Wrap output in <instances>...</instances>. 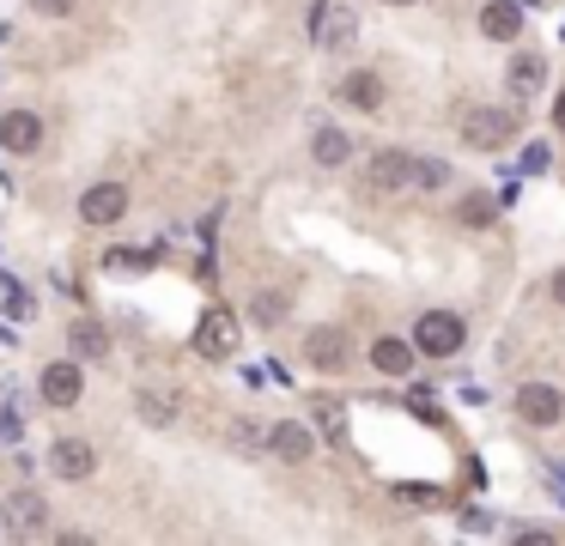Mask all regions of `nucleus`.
<instances>
[{"label":"nucleus","instance_id":"f257e3e1","mask_svg":"<svg viewBox=\"0 0 565 546\" xmlns=\"http://www.w3.org/2000/svg\"><path fill=\"white\" fill-rule=\"evenodd\" d=\"M462 140H468L474 152H499V146H511V140H517V110H493V104L468 110V122H462Z\"/></svg>","mask_w":565,"mask_h":546},{"label":"nucleus","instance_id":"f03ea898","mask_svg":"<svg viewBox=\"0 0 565 546\" xmlns=\"http://www.w3.org/2000/svg\"><path fill=\"white\" fill-rule=\"evenodd\" d=\"M353 31H359V19H353L347 0H316V7H310V43H316V49H347Z\"/></svg>","mask_w":565,"mask_h":546},{"label":"nucleus","instance_id":"7ed1b4c3","mask_svg":"<svg viewBox=\"0 0 565 546\" xmlns=\"http://www.w3.org/2000/svg\"><path fill=\"white\" fill-rule=\"evenodd\" d=\"M462 340H468V328L450 310H426L420 328H414V346H420L426 359H450V352H462Z\"/></svg>","mask_w":565,"mask_h":546},{"label":"nucleus","instance_id":"20e7f679","mask_svg":"<svg viewBox=\"0 0 565 546\" xmlns=\"http://www.w3.org/2000/svg\"><path fill=\"white\" fill-rule=\"evenodd\" d=\"M122 213H128V189L122 182H98V189L79 195V219L86 225H116Z\"/></svg>","mask_w":565,"mask_h":546},{"label":"nucleus","instance_id":"39448f33","mask_svg":"<svg viewBox=\"0 0 565 546\" xmlns=\"http://www.w3.org/2000/svg\"><path fill=\"white\" fill-rule=\"evenodd\" d=\"M408 182H420V158L414 152H377L371 158V189H383V195H395V189H408Z\"/></svg>","mask_w":565,"mask_h":546},{"label":"nucleus","instance_id":"423d86ee","mask_svg":"<svg viewBox=\"0 0 565 546\" xmlns=\"http://www.w3.org/2000/svg\"><path fill=\"white\" fill-rule=\"evenodd\" d=\"M517 413H523L529 425H560L565 395L553 389V383H523V389H517Z\"/></svg>","mask_w":565,"mask_h":546},{"label":"nucleus","instance_id":"0eeeda50","mask_svg":"<svg viewBox=\"0 0 565 546\" xmlns=\"http://www.w3.org/2000/svg\"><path fill=\"white\" fill-rule=\"evenodd\" d=\"M304 364H316V371H341L347 364V334L335 322L310 328V334H304Z\"/></svg>","mask_w":565,"mask_h":546},{"label":"nucleus","instance_id":"6e6552de","mask_svg":"<svg viewBox=\"0 0 565 546\" xmlns=\"http://www.w3.org/2000/svg\"><path fill=\"white\" fill-rule=\"evenodd\" d=\"M195 346L207 352V359H231V352H237V322H231V310H207V322L195 328Z\"/></svg>","mask_w":565,"mask_h":546},{"label":"nucleus","instance_id":"1a4fd4ad","mask_svg":"<svg viewBox=\"0 0 565 546\" xmlns=\"http://www.w3.org/2000/svg\"><path fill=\"white\" fill-rule=\"evenodd\" d=\"M0 146H7V152H37L43 122L31 116V110H7V116H0Z\"/></svg>","mask_w":565,"mask_h":546},{"label":"nucleus","instance_id":"9d476101","mask_svg":"<svg viewBox=\"0 0 565 546\" xmlns=\"http://www.w3.org/2000/svg\"><path fill=\"white\" fill-rule=\"evenodd\" d=\"M49 468L61 474V480H86V474L98 468V455H92V443H79V437H61L49 450Z\"/></svg>","mask_w":565,"mask_h":546},{"label":"nucleus","instance_id":"9b49d317","mask_svg":"<svg viewBox=\"0 0 565 546\" xmlns=\"http://www.w3.org/2000/svg\"><path fill=\"white\" fill-rule=\"evenodd\" d=\"M43 522H49L43 492H13V498H7V528H13V534H43Z\"/></svg>","mask_w":565,"mask_h":546},{"label":"nucleus","instance_id":"f8f14e48","mask_svg":"<svg viewBox=\"0 0 565 546\" xmlns=\"http://www.w3.org/2000/svg\"><path fill=\"white\" fill-rule=\"evenodd\" d=\"M79 389H86V377H79V364H49V371H43V401L49 407H74L79 401Z\"/></svg>","mask_w":565,"mask_h":546},{"label":"nucleus","instance_id":"ddd939ff","mask_svg":"<svg viewBox=\"0 0 565 546\" xmlns=\"http://www.w3.org/2000/svg\"><path fill=\"white\" fill-rule=\"evenodd\" d=\"M268 443H274L280 462H310V450H316L310 425H298V419H280V425L268 431Z\"/></svg>","mask_w":565,"mask_h":546},{"label":"nucleus","instance_id":"4468645a","mask_svg":"<svg viewBox=\"0 0 565 546\" xmlns=\"http://www.w3.org/2000/svg\"><path fill=\"white\" fill-rule=\"evenodd\" d=\"M481 31H487L493 43H517V31H523V13H517V0H493L487 13H481Z\"/></svg>","mask_w":565,"mask_h":546},{"label":"nucleus","instance_id":"2eb2a0df","mask_svg":"<svg viewBox=\"0 0 565 546\" xmlns=\"http://www.w3.org/2000/svg\"><path fill=\"white\" fill-rule=\"evenodd\" d=\"M310 152H316V164H323V170H341L347 158H353V140H347L341 128H316Z\"/></svg>","mask_w":565,"mask_h":546},{"label":"nucleus","instance_id":"dca6fc26","mask_svg":"<svg viewBox=\"0 0 565 546\" xmlns=\"http://www.w3.org/2000/svg\"><path fill=\"white\" fill-rule=\"evenodd\" d=\"M341 98L353 110H383V79L377 73H347L341 79Z\"/></svg>","mask_w":565,"mask_h":546},{"label":"nucleus","instance_id":"f3484780","mask_svg":"<svg viewBox=\"0 0 565 546\" xmlns=\"http://www.w3.org/2000/svg\"><path fill=\"white\" fill-rule=\"evenodd\" d=\"M371 364H377L383 377H408V371H414V346H402V340H377V346H371Z\"/></svg>","mask_w":565,"mask_h":546},{"label":"nucleus","instance_id":"a211bd4d","mask_svg":"<svg viewBox=\"0 0 565 546\" xmlns=\"http://www.w3.org/2000/svg\"><path fill=\"white\" fill-rule=\"evenodd\" d=\"M456 219H462V225H474V231H487V225L499 219V201L474 189V195H462V201H456Z\"/></svg>","mask_w":565,"mask_h":546},{"label":"nucleus","instance_id":"6ab92c4d","mask_svg":"<svg viewBox=\"0 0 565 546\" xmlns=\"http://www.w3.org/2000/svg\"><path fill=\"white\" fill-rule=\"evenodd\" d=\"M74 352L79 359H110V334L92 322V316H79L74 322Z\"/></svg>","mask_w":565,"mask_h":546},{"label":"nucleus","instance_id":"aec40b11","mask_svg":"<svg viewBox=\"0 0 565 546\" xmlns=\"http://www.w3.org/2000/svg\"><path fill=\"white\" fill-rule=\"evenodd\" d=\"M541 73H547V67H541L535 55H517V61H511V91H517V98H535Z\"/></svg>","mask_w":565,"mask_h":546},{"label":"nucleus","instance_id":"412c9836","mask_svg":"<svg viewBox=\"0 0 565 546\" xmlns=\"http://www.w3.org/2000/svg\"><path fill=\"white\" fill-rule=\"evenodd\" d=\"M250 316H256V322H262V328H274L280 316H286V292H262V298L250 304Z\"/></svg>","mask_w":565,"mask_h":546},{"label":"nucleus","instance_id":"4be33fe9","mask_svg":"<svg viewBox=\"0 0 565 546\" xmlns=\"http://www.w3.org/2000/svg\"><path fill=\"white\" fill-rule=\"evenodd\" d=\"M140 413H146V425H171L177 401H171V395H140Z\"/></svg>","mask_w":565,"mask_h":546},{"label":"nucleus","instance_id":"5701e85b","mask_svg":"<svg viewBox=\"0 0 565 546\" xmlns=\"http://www.w3.org/2000/svg\"><path fill=\"white\" fill-rule=\"evenodd\" d=\"M444 182H450L444 158H420V189H444Z\"/></svg>","mask_w":565,"mask_h":546},{"label":"nucleus","instance_id":"b1692460","mask_svg":"<svg viewBox=\"0 0 565 546\" xmlns=\"http://www.w3.org/2000/svg\"><path fill=\"white\" fill-rule=\"evenodd\" d=\"M31 7H37L43 19H67V13L79 7V0H31Z\"/></svg>","mask_w":565,"mask_h":546},{"label":"nucleus","instance_id":"393cba45","mask_svg":"<svg viewBox=\"0 0 565 546\" xmlns=\"http://www.w3.org/2000/svg\"><path fill=\"white\" fill-rule=\"evenodd\" d=\"M553 304H565V268L553 273Z\"/></svg>","mask_w":565,"mask_h":546},{"label":"nucleus","instance_id":"a878e982","mask_svg":"<svg viewBox=\"0 0 565 546\" xmlns=\"http://www.w3.org/2000/svg\"><path fill=\"white\" fill-rule=\"evenodd\" d=\"M553 122H560V134H565V91L553 98Z\"/></svg>","mask_w":565,"mask_h":546}]
</instances>
